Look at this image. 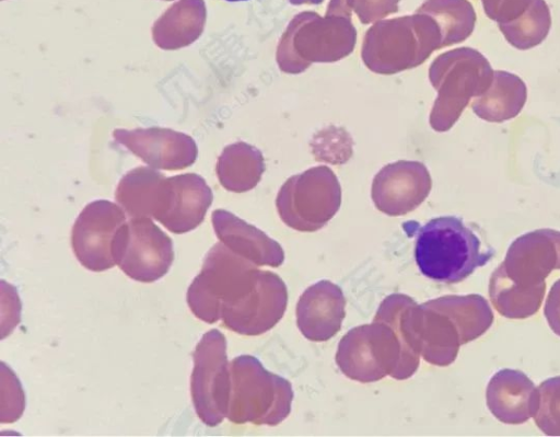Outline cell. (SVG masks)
Returning a JSON list of instances; mask_svg holds the SVG:
<instances>
[{"instance_id":"6da1fadb","label":"cell","mask_w":560,"mask_h":437,"mask_svg":"<svg viewBox=\"0 0 560 437\" xmlns=\"http://www.w3.org/2000/svg\"><path fill=\"white\" fill-rule=\"evenodd\" d=\"M374 320L390 325L410 360L420 355L429 364L447 366L459 346L482 335L493 322L488 301L480 295L444 296L417 304L393 294L384 299Z\"/></svg>"},{"instance_id":"7a4b0ae2","label":"cell","mask_w":560,"mask_h":437,"mask_svg":"<svg viewBox=\"0 0 560 437\" xmlns=\"http://www.w3.org/2000/svg\"><path fill=\"white\" fill-rule=\"evenodd\" d=\"M560 268V232L537 230L516 239L493 272L489 296L505 318L530 317L540 307L545 278Z\"/></svg>"},{"instance_id":"3957f363","label":"cell","mask_w":560,"mask_h":437,"mask_svg":"<svg viewBox=\"0 0 560 437\" xmlns=\"http://www.w3.org/2000/svg\"><path fill=\"white\" fill-rule=\"evenodd\" d=\"M494 250H481V242L460 218L443 216L419 228L415 260L422 275L445 284L463 281L486 265Z\"/></svg>"},{"instance_id":"277c9868","label":"cell","mask_w":560,"mask_h":437,"mask_svg":"<svg viewBox=\"0 0 560 437\" xmlns=\"http://www.w3.org/2000/svg\"><path fill=\"white\" fill-rule=\"evenodd\" d=\"M259 274L256 264L218 242L187 290L188 307L199 320L214 323L254 288Z\"/></svg>"},{"instance_id":"5b68a950","label":"cell","mask_w":560,"mask_h":437,"mask_svg":"<svg viewBox=\"0 0 560 437\" xmlns=\"http://www.w3.org/2000/svg\"><path fill=\"white\" fill-rule=\"evenodd\" d=\"M231 390L226 417L234 424L277 425L291 411V383L249 355L230 363Z\"/></svg>"},{"instance_id":"8992f818","label":"cell","mask_w":560,"mask_h":437,"mask_svg":"<svg viewBox=\"0 0 560 437\" xmlns=\"http://www.w3.org/2000/svg\"><path fill=\"white\" fill-rule=\"evenodd\" d=\"M336 363L346 377L360 382L413 375L395 330L378 320L351 329L339 342Z\"/></svg>"},{"instance_id":"52a82bcc","label":"cell","mask_w":560,"mask_h":437,"mask_svg":"<svg viewBox=\"0 0 560 437\" xmlns=\"http://www.w3.org/2000/svg\"><path fill=\"white\" fill-rule=\"evenodd\" d=\"M435 24L425 13L375 23L366 33L362 59L373 71L394 73L420 65L432 50Z\"/></svg>"},{"instance_id":"ba28073f","label":"cell","mask_w":560,"mask_h":437,"mask_svg":"<svg viewBox=\"0 0 560 437\" xmlns=\"http://www.w3.org/2000/svg\"><path fill=\"white\" fill-rule=\"evenodd\" d=\"M355 28L350 18L315 12L298 14L289 24L278 48V59L293 50V58L283 71L300 72L312 61H334L351 53Z\"/></svg>"},{"instance_id":"9c48e42d","label":"cell","mask_w":560,"mask_h":437,"mask_svg":"<svg viewBox=\"0 0 560 437\" xmlns=\"http://www.w3.org/2000/svg\"><path fill=\"white\" fill-rule=\"evenodd\" d=\"M339 183L330 169L317 166L290 177L276 204L282 221L299 231H316L338 211Z\"/></svg>"},{"instance_id":"30bf717a","label":"cell","mask_w":560,"mask_h":437,"mask_svg":"<svg viewBox=\"0 0 560 437\" xmlns=\"http://www.w3.org/2000/svg\"><path fill=\"white\" fill-rule=\"evenodd\" d=\"M230 390L226 341L219 330L212 329L196 346L190 379L191 400L198 417L206 425L217 426L226 417Z\"/></svg>"},{"instance_id":"8fae6325","label":"cell","mask_w":560,"mask_h":437,"mask_svg":"<svg viewBox=\"0 0 560 437\" xmlns=\"http://www.w3.org/2000/svg\"><path fill=\"white\" fill-rule=\"evenodd\" d=\"M115 258L128 277L153 283L168 272L174 261L173 242L151 218H130L118 232Z\"/></svg>"},{"instance_id":"7c38bea8","label":"cell","mask_w":560,"mask_h":437,"mask_svg":"<svg viewBox=\"0 0 560 437\" xmlns=\"http://www.w3.org/2000/svg\"><path fill=\"white\" fill-rule=\"evenodd\" d=\"M125 210L109 200H94L78 216L71 232V245L79 263L93 272L116 264L115 245L126 222Z\"/></svg>"},{"instance_id":"4fadbf2b","label":"cell","mask_w":560,"mask_h":437,"mask_svg":"<svg viewBox=\"0 0 560 437\" xmlns=\"http://www.w3.org/2000/svg\"><path fill=\"white\" fill-rule=\"evenodd\" d=\"M288 303L283 280L268 271H260L254 288L236 304L226 309L223 325L242 335H259L272 329L282 318Z\"/></svg>"},{"instance_id":"5bb4252c","label":"cell","mask_w":560,"mask_h":437,"mask_svg":"<svg viewBox=\"0 0 560 437\" xmlns=\"http://www.w3.org/2000/svg\"><path fill=\"white\" fill-rule=\"evenodd\" d=\"M113 136L153 169H186L198 153L190 136L168 128L116 129Z\"/></svg>"},{"instance_id":"9a60e30c","label":"cell","mask_w":560,"mask_h":437,"mask_svg":"<svg viewBox=\"0 0 560 437\" xmlns=\"http://www.w3.org/2000/svg\"><path fill=\"white\" fill-rule=\"evenodd\" d=\"M430 177L419 162H396L375 176L372 198L378 210L401 216L417 208L428 196Z\"/></svg>"},{"instance_id":"2e32d148","label":"cell","mask_w":560,"mask_h":437,"mask_svg":"<svg viewBox=\"0 0 560 437\" xmlns=\"http://www.w3.org/2000/svg\"><path fill=\"white\" fill-rule=\"evenodd\" d=\"M172 177L153 168L129 171L119 182L116 200L130 218H153L162 222L173 200Z\"/></svg>"},{"instance_id":"e0dca14e","label":"cell","mask_w":560,"mask_h":437,"mask_svg":"<svg viewBox=\"0 0 560 437\" xmlns=\"http://www.w3.org/2000/svg\"><path fill=\"white\" fill-rule=\"evenodd\" d=\"M346 299L336 284L323 279L310 286L296 304V324L312 342L331 338L341 329Z\"/></svg>"},{"instance_id":"ac0fdd59","label":"cell","mask_w":560,"mask_h":437,"mask_svg":"<svg viewBox=\"0 0 560 437\" xmlns=\"http://www.w3.org/2000/svg\"><path fill=\"white\" fill-rule=\"evenodd\" d=\"M487 406L505 424H522L535 415L538 391L522 371L502 369L490 379L486 391Z\"/></svg>"},{"instance_id":"d6986e66","label":"cell","mask_w":560,"mask_h":437,"mask_svg":"<svg viewBox=\"0 0 560 437\" xmlns=\"http://www.w3.org/2000/svg\"><path fill=\"white\" fill-rule=\"evenodd\" d=\"M211 218L218 239L234 253L257 266L278 267L283 263L280 244L256 227L224 209L214 210Z\"/></svg>"},{"instance_id":"ffe728a7","label":"cell","mask_w":560,"mask_h":437,"mask_svg":"<svg viewBox=\"0 0 560 437\" xmlns=\"http://www.w3.org/2000/svg\"><path fill=\"white\" fill-rule=\"evenodd\" d=\"M174 195L171 209L161 222L173 233H185L197 228L212 204V192L198 174L172 176Z\"/></svg>"},{"instance_id":"44dd1931","label":"cell","mask_w":560,"mask_h":437,"mask_svg":"<svg viewBox=\"0 0 560 437\" xmlns=\"http://www.w3.org/2000/svg\"><path fill=\"white\" fill-rule=\"evenodd\" d=\"M203 0H179L172 4L154 23L152 37L163 49H177L195 42L206 23Z\"/></svg>"},{"instance_id":"7402d4cb","label":"cell","mask_w":560,"mask_h":437,"mask_svg":"<svg viewBox=\"0 0 560 437\" xmlns=\"http://www.w3.org/2000/svg\"><path fill=\"white\" fill-rule=\"evenodd\" d=\"M264 171L262 159L255 148L234 143L224 149L217 164L221 185L228 191L241 193L253 188Z\"/></svg>"},{"instance_id":"603a6c76","label":"cell","mask_w":560,"mask_h":437,"mask_svg":"<svg viewBox=\"0 0 560 437\" xmlns=\"http://www.w3.org/2000/svg\"><path fill=\"white\" fill-rule=\"evenodd\" d=\"M537 391L536 425L547 436H560V376L542 381Z\"/></svg>"},{"instance_id":"cb8c5ba5","label":"cell","mask_w":560,"mask_h":437,"mask_svg":"<svg viewBox=\"0 0 560 437\" xmlns=\"http://www.w3.org/2000/svg\"><path fill=\"white\" fill-rule=\"evenodd\" d=\"M2 387L8 391L1 395V422L11 423L18 419L24 409V393L13 371L2 363Z\"/></svg>"},{"instance_id":"d4e9b609","label":"cell","mask_w":560,"mask_h":437,"mask_svg":"<svg viewBox=\"0 0 560 437\" xmlns=\"http://www.w3.org/2000/svg\"><path fill=\"white\" fill-rule=\"evenodd\" d=\"M398 2L399 0H350L351 9L364 24L396 12Z\"/></svg>"},{"instance_id":"484cf974","label":"cell","mask_w":560,"mask_h":437,"mask_svg":"<svg viewBox=\"0 0 560 437\" xmlns=\"http://www.w3.org/2000/svg\"><path fill=\"white\" fill-rule=\"evenodd\" d=\"M544 313L550 329L560 336V279L556 280L546 299Z\"/></svg>"},{"instance_id":"4316f807","label":"cell","mask_w":560,"mask_h":437,"mask_svg":"<svg viewBox=\"0 0 560 437\" xmlns=\"http://www.w3.org/2000/svg\"><path fill=\"white\" fill-rule=\"evenodd\" d=\"M289 1L292 4L298 5V4H304V3H306V4H318V3H322L324 0H289Z\"/></svg>"},{"instance_id":"83f0119b","label":"cell","mask_w":560,"mask_h":437,"mask_svg":"<svg viewBox=\"0 0 560 437\" xmlns=\"http://www.w3.org/2000/svg\"><path fill=\"white\" fill-rule=\"evenodd\" d=\"M226 1L236 2V1H246V0H226Z\"/></svg>"},{"instance_id":"f1b7e54d","label":"cell","mask_w":560,"mask_h":437,"mask_svg":"<svg viewBox=\"0 0 560 437\" xmlns=\"http://www.w3.org/2000/svg\"><path fill=\"white\" fill-rule=\"evenodd\" d=\"M165 1H171V0H165Z\"/></svg>"}]
</instances>
